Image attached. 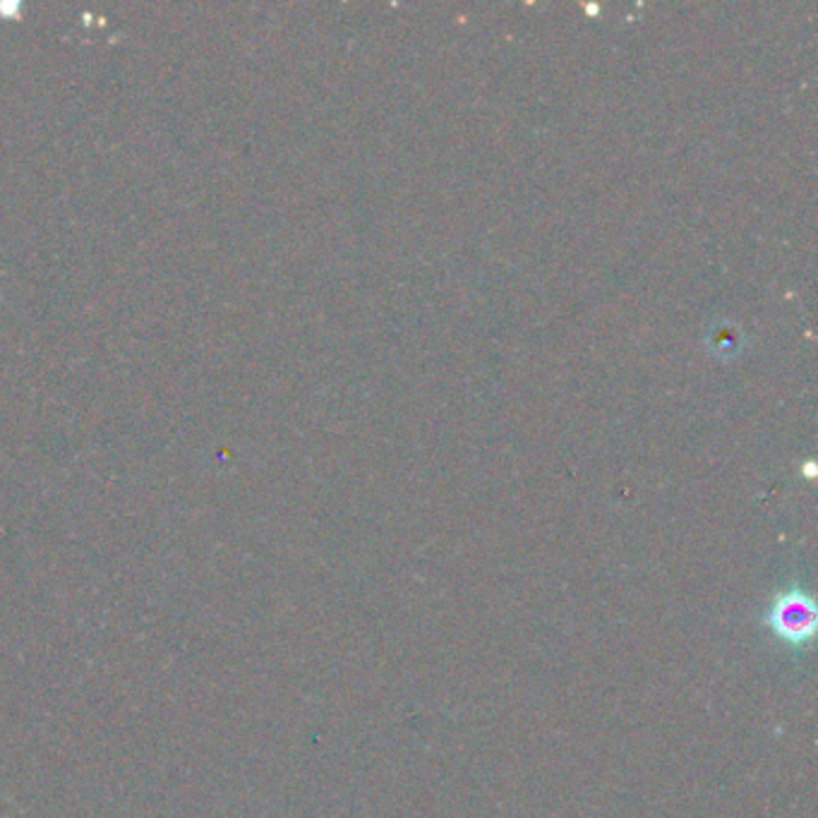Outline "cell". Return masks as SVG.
I'll list each match as a JSON object with an SVG mask.
<instances>
[{
	"label": "cell",
	"instance_id": "6da1fadb",
	"mask_svg": "<svg viewBox=\"0 0 818 818\" xmlns=\"http://www.w3.org/2000/svg\"><path fill=\"white\" fill-rule=\"evenodd\" d=\"M768 627L787 646L809 643L816 629L814 598L804 593L802 588L780 593L771 605V612H768Z\"/></svg>",
	"mask_w": 818,
	"mask_h": 818
}]
</instances>
